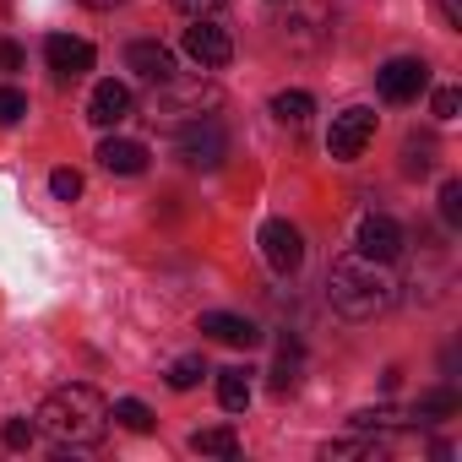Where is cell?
<instances>
[{
  "label": "cell",
  "instance_id": "484cf974",
  "mask_svg": "<svg viewBox=\"0 0 462 462\" xmlns=\"http://www.w3.org/2000/svg\"><path fill=\"white\" fill-rule=\"evenodd\" d=\"M440 217H446V223H462V185H457V180L440 185Z\"/></svg>",
  "mask_w": 462,
  "mask_h": 462
},
{
  "label": "cell",
  "instance_id": "cb8c5ba5",
  "mask_svg": "<svg viewBox=\"0 0 462 462\" xmlns=\"http://www.w3.org/2000/svg\"><path fill=\"white\" fill-rule=\"evenodd\" d=\"M50 190H55V201H77L82 196V174L77 169H55L50 174Z\"/></svg>",
  "mask_w": 462,
  "mask_h": 462
},
{
  "label": "cell",
  "instance_id": "9c48e42d",
  "mask_svg": "<svg viewBox=\"0 0 462 462\" xmlns=\"http://www.w3.org/2000/svg\"><path fill=\"white\" fill-rule=\"evenodd\" d=\"M354 251H359V256H370V262H397V256H402V228H397V217H386V212L359 217Z\"/></svg>",
  "mask_w": 462,
  "mask_h": 462
},
{
  "label": "cell",
  "instance_id": "52a82bcc",
  "mask_svg": "<svg viewBox=\"0 0 462 462\" xmlns=\"http://www.w3.org/2000/svg\"><path fill=\"white\" fill-rule=\"evenodd\" d=\"M375 88H381L386 104H413V98L430 88V66L413 60V55H397V60H386V66L375 71Z\"/></svg>",
  "mask_w": 462,
  "mask_h": 462
},
{
  "label": "cell",
  "instance_id": "7c38bea8",
  "mask_svg": "<svg viewBox=\"0 0 462 462\" xmlns=\"http://www.w3.org/2000/svg\"><path fill=\"white\" fill-rule=\"evenodd\" d=\"M125 66H131V71H136L142 82H152V88L174 77V55H169V50H163L158 39H136V44L125 50Z\"/></svg>",
  "mask_w": 462,
  "mask_h": 462
},
{
  "label": "cell",
  "instance_id": "4dcf8cb0",
  "mask_svg": "<svg viewBox=\"0 0 462 462\" xmlns=\"http://www.w3.org/2000/svg\"><path fill=\"white\" fill-rule=\"evenodd\" d=\"M82 6H93V12H109V6H120V0H82Z\"/></svg>",
  "mask_w": 462,
  "mask_h": 462
},
{
  "label": "cell",
  "instance_id": "44dd1931",
  "mask_svg": "<svg viewBox=\"0 0 462 462\" xmlns=\"http://www.w3.org/2000/svg\"><path fill=\"white\" fill-rule=\"evenodd\" d=\"M354 457L381 462V457H386V446H381V440H337V446H327V462H354Z\"/></svg>",
  "mask_w": 462,
  "mask_h": 462
},
{
  "label": "cell",
  "instance_id": "277c9868",
  "mask_svg": "<svg viewBox=\"0 0 462 462\" xmlns=\"http://www.w3.org/2000/svg\"><path fill=\"white\" fill-rule=\"evenodd\" d=\"M174 152H180L185 169H217L223 152H228V136H223V125H217L212 115H201V120H185V125H180Z\"/></svg>",
  "mask_w": 462,
  "mask_h": 462
},
{
  "label": "cell",
  "instance_id": "d4e9b609",
  "mask_svg": "<svg viewBox=\"0 0 462 462\" xmlns=\"http://www.w3.org/2000/svg\"><path fill=\"white\" fill-rule=\"evenodd\" d=\"M33 430H39V424H28V419H6V430H0V440H6L12 451H28V446H33Z\"/></svg>",
  "mask_w": 462,
  "mask_h": 462
},
{
  "label": "cell",
  "instance_id": "30bf717a",
  "mask_svg": "<svg viewBox=\"0 0 462 462\" xmlns=\"http://www.w3.org/2000/svg\"><path fill=\"white\" fill-rule=\"evenodd\" d=\"M44 60H50V71H55L60 82H77V77L93 71V44H88V39H71V33H55V39L44 44Z\"/></svg>",
  "mask_w": 462,
  "mask_h": 462
},
{
  "label": "cell",
  "instance_id": "ffe728a7",
  "mask_svg": "<svg viewBox=\"0 0 462 462\" xmlns=\"http://www.w3.org/2000/svg\"><path fill=\"white\" fill-rule=\"evenodd\" d=\"M109 419H120L131 435H147V430H152V408H147V402H136V397H120V402L109 408Z\"/></svg>",
  "mask_w": 462,
  "mask_h": 462
},
{
  "label": "cell",
  "instance_id": "4316f807",
  "mask_svg": "<svg viewBox=\"0 0 462 462\" xmlns=\"http://www.w3.org/2000/svg\"><path fill=\"white\" fill-rule=\"evenodd\" d=\"M457 109H462V93L457 88H440L435 93V120H457Z\"/></svg>",
  "mask_w": 462,
  "mask_h": 462
},
{
  "label": "cell",
  "instance_id": "5b68a950",
  "mask_svg": "<svg viewBox=\"0 0 462 462\" xmlns=\"http://www.w3.org/2000/svg\"><path fill=\"white\" fill-rule=\"evenodd\" d=\"M375 142V115L370 109H343V115H332V131H327V152L337 158V163H354L365 147Z\"/></svg>",
  "mask_w": 462,
  "mask_h": 462
},
{
  "label": "cell",
  "instance_id": "3957f363",
  "mask_svg": "<svg viewBox=\"0 0 462 462\" xmlns=\"http://www.w3.org/2000/svg\"><path fill=\"white\" fill-rule=\"evenodd\" d=\"M223 98H217V88L212 82H201V77H169V82H158L152 88V98H147V115L152 120H163V125H185V120H201V115H212Z\"/></svg>",
  "mask_w": 462,
  "mask_h": 462
},
{
  "label": "cell",
  "instance_id": "8992f818",
  "mask_svg": "<svg viewBox=\"0 0 462 462\" xmlns=\"http://www.w3.org/2000/svg\"><path fill=\"white\" fill-rule=\"evenodd\" d=\"M262 256H267V267L273 273H300V262H305V235L289 223V217H267L262 223Z\"/></svg>",
  "mask_w": 462,
  "mask_h": 462
},
{
  "label": "cell",
  "instance_id": "83f0119b",
  "mask_svg": "<svg viewBox=\"0 0 462 462\" xmlns=\"http://www.w3.org/2000/svg\"><path fill=\"white\" fill-rule=\"evenodd\" d=\"M430 6H435V12H440V23H446V28H451V33H457V28H462V0H430Z\"/></svg>",
  "mask_w": 462,
  "mask_h": 462
},
{
  "label": "cell",
  "instance_id": "ac0fdd59",
  "mask_svg": "<svg viewBox=\"0 0 462 462\" xmlns=\"http://www.w3.org/2000/svg\"><path fill=\"white\" fill-rule=\"evenodd\" d=\"M300 365H305V348L300 343H283L278 348V365H273V392H294L300 386Z\"/></svg>",
  "mask_w": 462,
  "mask_h": 462
},
{
  "label": "cell",
  "instance_id": "8fae6325",
  "mask_svg": "<svg viewBox=\"0 0 462 462\" xmlns=\"http://www.w3.org/2000/svg\"><path fill=\"white\" fill-rule=\"evenodd\" d=\"M201 332L217 337V343H228V348H256V343H262V327H256V321L228 316V310H207V316H201Z\"/></svg>",
  "mask_w": 462,
  "mask_h": 462
},
{
  "label": "cell",
  "instance_id": "f1b7e54d",
  "mask_svg": "<svg viewBox=\"0 0 462 462\" xmlns=\"http://www.w3.org/2000/svg\"><path fill=\"white\" fill-rule=\"evenodd\" d=\"M174 6L185 12V17H207V12H217L223 0H174Z\"/></svg>",
  "mask_w": 462,
  "mask_h": 462
},
{
  "label": "cell",
  "instance_id": "f546056e",
  "mask_svg": "<svg viewBox=\"0 0 462 462\" xmlns=\"http://www.w3.org/2000/svg\"><path fill=\"white\" fill-rule=\"evenodd\" d=\"M0 71H23V50L17 44H0Z\"/></svg>",
  "mask_w": 462,
  "mask_h": 462
},
{
  "label": "cell",
  "instance_id": "ba28073f",
  "mask_svg": "<svg viewBox=\"0 0 462 462\" xmlns=\"http://www.w3.org/2000/svg\"><path fill=\"white\" fill-rule=\"evenodd\" d=\"M185 55H190L196 66L217 71V66H228V60H235V39H228V28H217V23L196 17V23L185 28Z\"/></svg>",
  "mask_w": 462,
  "mask_h": 462
},
{
  "label": "cell",
  "instance_id": "4fadbf2b",
  "mask_svg": "<svg viewBox=\"0 0 462 462\" xmlns=\"http://www.w3.org/2000/svg\"><path fill=\"white\" fill-rule=\"evenodd\" d=\"M131 115V88L125 82H98L93 98H88V120L93 125H120Z\"/></svg>",
  "mask_w": 462,
  "mask_h": 462
},
{
  "label": "cell",
  "instance_id": "e0dca14e",
  "mask_svg": "<svg viewBox=\"0 0 462 462\" xmlns=\"http://www.w3.org/2000/svg\"><path fill=\"white\" fill-rule=\"evenodd\" d=\"M190 451H201V457H240V440H235V430H228V424H217V430H196L190 435Z\"/></svg>",
  "mask_w": 462,
  "mask_h": 462
},
{
  "label": "cell",
  "instance_id": "2e32d148",
  "mask_svg": "<svg viewBox=\"0 0 462 462\" xmlns=\"http://www.w3.org/2000/svg\"><path fill=\"white\" fill-rule=\"evenodd\" d=\"M273 115H278L283 125H305V120L316 115V98H310L305 88H289V93H278V98H273Z\"/></svg>",
  "mask_w": 462,
  "mask_h": 462
},
{
  "label": "cell",
  "instance_id": "d6986e66",
  "mask_svg": "<svg viewBox=\"0 0 462 462\" xmlns=\"http://www.w3.org/2000/svg\"><path fill=\"white\" fill-rule=\"evenodd\" d=\"M446 413H457V392H451V386H435V392H424V397L413 402V419H419V424L446 419Z\"/></svg>",
  "mask_w": 462,
  "mask_h": 462
},
{
  "label": "cell",
  "instance_id": "9a60e30c",
  "mask_svg": "<svg viewBox=\"0 0 462 462\" xmlns=\"http://www.w3.org/2000/svg\"><path fill=\"white\" fill-rule=\"evenodd\" d=\"M217 402H223L228 413H245V408H251V375H245L240 365L217 375Z\"/></svg>",
  "mask_w": 462,
  "mask_h": 462
},
{
  "label": "cell",
  "instance_id": "6da1fadb",
  "mask_svg": "<svg viewBox=\"0 0 462 462\" xmlns=\"http://www.w3.org/2000/svg\"><path fill=\"white\" fill-rule=\"evenodd\" d=\"M327 300L337 316L348 321H375L397 305V283L386 273V262H370V256H337L332 273H327Z\"/></svg>",
  "mask_w": 462,
  "mask_h": 462
},
{
  "label": "cell",
  "instance_id": "7402d4cb",
  "mask_svg": "<svg viewBox=\"0 0 462 462\" xmlns=\"http://www.w3.org/2000/svg\"><path fill=\"white\" fill-rule=\"evenodd\" d=\"M201 375H207V365H201L196 354H190V359H174V365H169V386H174V392H190V386H196Z\"/></svg>",
  "mask_w": 462,
  "mask_h": 462
},
{
  "label": "cell",
  "instance_id": "7a4b0ae2",
  "mask_svg": "<svg viewBox=\"0 0 462 462\" xmlns=\"http://www.w3.org/2000/svg\"><path fill=\"white\" fill-rule=\"evenodd\" d=\"M39 430L55 440V446H98L109 435V402L93 392V386H60L44 397L39 408Z\"/></svg>",
  "mask_w": 462,
  "mask_h": 462
},
{
  "label": "cell",
  "instance_id": "603a6c76",
  "mask_svg": "<svg viewBox=\"0 0 462 462\" xmlns=\"http://www.w3.org/2000/svg\"><path fill=\"white\" fill-rule=\"evenodd\" d=\"M28 115V93H17V88H0V125H17Z\"/></svg>",
  "mask_w": 462,
  "mask_h": 462
},
{
  "label": "cell",
  "instance_id": "5bb4252c",
  "mask_svg": "<svg viewBox=\"0 0 462 462\" xmlns=\"http://www.w3.org/2000/svg\"><path fill=\"white\" fill-rule=\"evenodd\" d=\"M98 163H104L109 174H142V169H147V147L131 142V136H104V142H98Z\"/></svg>",
  "mask_w": 462,
  "mask_h": 462
}]
</instances>
